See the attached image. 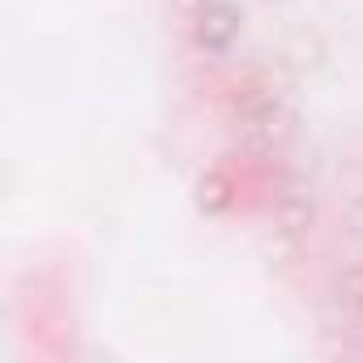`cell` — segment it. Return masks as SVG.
<instances>
[{"instance_id":"1","label":"cell","mask_w":363,"mask_h":363,"mask_svg":"<svg viewBox=\"0 0 363 363\" xmlns=\"http://www.w3.org/2000/svg\"><path fill=\"white\" fill-rule=\"evenodd\" d=\"M235 30H240V13H235L231 5H210V9L201 13V30H197V39H201L210 52H223V48L235 39Z\"/></svg>"},{"instance_id":"2","label":"cell","mask_w":363,"mask_h":363,"mask_svg":"<svg viewBox=\"0 0 363 363\" xmlns=\"http://www.w3.org/2000/svg\"><path fill=\"white\" fill-rule=\"evenodd\" d=\"M278 218H282V231L303 235V231L312 227V201H308V197H299V193H286V197H282Z\"/></svg>"},{"instance_id":"3","label":"cell","mask_w":363,"mask_h":363,"mask_svg":"<svg viewBox=\"0 0 363 363\" xmlns=\"http://www.w3.org/2000/svg\"><path fill=\"white\" fill-rule=\"evenodd\" d=\"M342 299H346L354 312H363V269H350V274L342 278Z\"/></svg>"},{"instance_id":"4","label":"cell","mask_w":363,"mask_h":363,"mask_svg":"<svg viewBox=\"0 0 363 363\" xmlns=\"http://www.w3.org/2000/svg\"><path fill=\"white\" fill-rule=\"evenodd\" d=\"M350 227H354V231L363 235V197H359V201L350 206Z\"/></svg>"}]
</instances>
